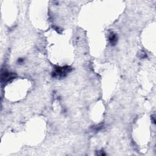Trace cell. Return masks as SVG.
<instances>
[{"instance_id": "cell-1", "label": "cell", "mask_w": 156, "mask_h": 156, "mask_svg": "<svg viewBox=\"0 0 156 156\" xmlns=\"http://www.w3.org/2000/svg\"><path fill=\"white\" fill-rule=\"evenodd\" d=\"M71 71V68L69 66H64V67H59L56 66L52 73V76L56 78H62L64 77L68 73Z\"/></svg>"}, {"instance_id": "cell-2", "label": "cell", "mask_w": 156, "mask_h": 156, "mask_svg": "<svg viewBox=\"0 0 156 156\" xmlns=\"http://www.w3.org/2000/svg\"><path fill=\"white\" fill-rule=\"evenodd\" d=\"M15 74L9 72H4L1 74V81L7 82L10 81L11 79H14L15 78Z\"/></svg>"}, {"instance_id": "cell-3", "label": "cell", "mask_w": 156, "mask_h": 156, "mask_svg": "<svg viewBox=\"0 0 156 156\" xmlns=\"http://www.w3.org/2000/svg\"><path fill=\"white\" fill-rule=\"evenodd\" d=\"M109 42L110 43L112 44V45H115L116 43L117 42V37L116 34L114 33H111L109 36Z\"/></svg>"}]
</instances>
